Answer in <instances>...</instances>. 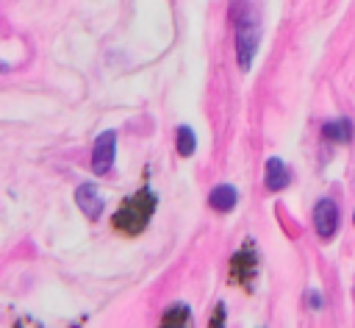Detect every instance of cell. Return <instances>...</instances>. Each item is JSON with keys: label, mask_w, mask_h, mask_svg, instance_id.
I'll use <instances>...</instances> for the list:
<instances>
[{"label": "cell", "mask_w": 355, "mask_h": 328, "mask_svg": "<svg viewBox=\"0 0 355 328\" xmlns=\"http://www.w3.org/2000/svg\"><path fill=\"white\" fill-rule=\"evenodd\" d=\"M324 136L333 139V142H349V136H352L349 120H330V122H324Z\"/></svg>", "instance_id": "8"}, {"label": "cell", "mask_w": 355, "mask_h": 328, "mask_svg": "<svg viewBox=\"0 0 355 328\" xmlns=\"http://www.w3.org/2000/svg\"><path fill=\"white\" fill-rule=\"evenodd\" d=\"M186 322H189V309H186V306H172V309L164 314L161 328H186Z\"/></svg>", "instance_id": "9"}, {"label": "cell", "mask_w": 355, "mask_h": 328, "mask_svg": "<svg viewBox=\"0 0 355 328\" xmlns=\"http://www.w3.org/2000/svg\"><path fill=\"white\" fill-rule=\"evenodd\" d=\"M313 228L322 239H330L336 231H338V203L330 200V197H322L316 200L313 206Z\"/></svg>", "instance_id": "4"}, {"label": "cell", "mask_w": 355, "mask_h": 328, "mask_svg": "<svg viewBox=\"0 0 355 328\" xmlns=\"http://www.w3.org/2000/svg\"><path fill=\"white\" fill-rule=\"evenodd\" d=\"M263 183L269 192H280L288 186V170L280 158H269L266 167H263Z\"/></svg>", "instance_id": "6"}, {"label": "cell", "mask_w": 355, "mask_h": 328, "mask_svg": "<svg viewBox=\"0 0 355 328\" xmlns=\"http://www.w3.org/2000/svg\"><path fill=\"white\" fill-rule=\"evenodd\" d=\"M114 158H116V133L103 131L94 139V147H92V170L97 175H105L114 167Z\"/></svg>", "instance_id": "3"}, {"label": "cell", "mask_w": 355, "mask_h": 328, "mask_svg": "<svg viewBox=\"0 0 355 328\" xmlns=\"http://www.w3.org/2000/svg\"><path fill=\"white\" fill-rule=\"evenodd\" d=\"M153 208H155V195L150 189H139V192H133L130 197L122 200V206L116 208V214H114L111 222H114L116 231L133 236V233L144 231V225L150 222Z\"/></svg>", "instance_id": "1"}, {"label": "cell", "mask_w": 355, "mask_h": 328, "mask_svg": "<svg viewBox=\"0 0 355 328\" xmlns=\"http://www.w3.org/2000/svg\"><path fill=\"white\" fill-rule=\"evenodd\" d=\"M236 200H239V192H236V186H230V183H219V186H214L211 195H208V203H211V208H216V211H230V208L236 206Z\"/></svg>", "instance_id": "7"}, {"label": "cell", "mask_w": 355, "mask_h": 328, "mask_svg": "<svg viewBox=\"0 0 355 328\" xmlns=\"http://www.w3.org/2000/svg\"><path fill=\"white\" fill-rule=\"evenodd\" d=\"M239 8L241 14H236V56H239V67L250 69L261 42V14L250 6H239Z\"/></svg>", "instance_id": "2"}, {"label": "cell", "mask_w": 355, "mask_h": 328, "mask_svg": "<svg viewBox=\"0 0 355 328\" xmlns=\"http://www.w3.org/2000/svg\"><path fill=\"white\" fill-rule=\"evenodd\" d=\"M352 220H355V214H352Z\"/></svg>", "instance_id": "12"}, {"label": "cell", "mask_w": 355, "mask_h": 328, "mask_svg": "<svg viewBox=\"0 0 355 328\" xmlns=\"http://www.w3.org/2000/svg\"><path fill=\"white\" fill-rule=\"evenodd\" d=\"M305 300H308V306H313V309H319V306H322V295H319V292H308V295H305Z\"/></svg>", "instance_id": "11"}, {"label": "cell", "mask_w": 355, "mask_h": 328, "mask_svg": "<svg viewBox=\"0 0 355 328\" xmlns=\"http://www.w3.org/2000/svg\"><path fill=\"white\" fill-rule=\"evenodd\" d=\"M175 145H178L180 156H191L194 153V131L189 125H180L178 133H175Z\"/></svg>", "instance_id": "10"}, {"label": "cell", "mask_w": 355, "mask_h": 328, "mask_svg": "<svg viewBox=\"0 0 355 328\" xmlns=\"http://www.w3.org/2000/svg\"><path fill=\"white\" fill-rule=\"evenodd\" d=\"M75 203H78V208H80L89 220H97V217L103 214V206H105L94 183H80L78 192H75Z\"/></svg>", "instance_id": "5"}]
</instances>
